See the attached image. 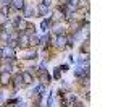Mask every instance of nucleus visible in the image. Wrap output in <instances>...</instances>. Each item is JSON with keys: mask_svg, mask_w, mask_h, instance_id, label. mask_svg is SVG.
Segmentation results:
<instances>
[{"mask_svg": "<svg viewBox=\"0 0 121 107\" xmlns=\"http://www.w3.org/2000/svg\"><path fill=\"white\" fill-rule=\"evenodd\" d=\"M47 70V62H42L40 63V71H45Z\"/></svg>", "mask_w": 121, "mask_h": 107, "instance_id": "obj_20", "label": "nucleus"}, {"mask_svg": "<svg viewBox=\"0 0 121 107\" xmlns=\"http://www.w3.org/2000/svg\"><path fill=\"white\" fill-rule=\"evenodd\" d=\"M13 84H15V89H19V88L24 86V81H23V76H21V73L15 76V81H13Z\"/></svg>", "mask_w": 121, "mask_h": 107, "instance_id": "obj_8", "label": "nucleus"}, {"mask_svg": "<svg viewBox=\"0 0 121 107\" xmlns=\"http://www.w3.org/2000/svg\"><path fill=\"white\" fill-rule=\"evenodd\" d=\"M0 83L3 84V86H7L11 83V75H10V71H2L0 73Z\"/></svg>", "mask_w": 121, "mask_h": 107, "instance_id": "obj_2", "label": "nucleus"}, {"mask_svg": "<svg viewBox=\"0 0 121 107\" xmlns=\"http://www.w3.org/2000/svg\"><path fill=\"white\" fill-rule=\"evenodd\" d=\"M48 26H50V21H48V19H42V23H40V29H42V31H47Z\"/></svg>", "mask_w": 121, "mask_h": 107, "instance_id": "obj_13", "label": "nucleus"}, {"mask_svg": "<svg viewBox=\"0 0 121 107\" xmlns=\"http://www.w3.org/2000/svg\"><path fill=\"white\" fill-rule=\"evenodd\" d=\"M36 55H37L36 52H34V54H28V55H26V58H36Z\"/></svg>", "mask_w": 121, "mask_h": 107, "instance_id": "obj_22", "label": "nucleus"}, {"mask_svg": "<svg viewBox=\"0 0 121 107\" xmlns=\"http://www.w3.org/2000/svg\"><path fill=\"white\" fill-rule=\"evenodd\" d=\"M24 5H26L24 0H11V7H13L15 10H23Z\"/></svg>", "mask_w": 121, "mask_h": 107, "instance_id": "obj_7", "label": "nucleus"}, {"mask_svg": "<svg viewBox=\"0 0 121 107\" xmlns=\"http://www.w3.org/2000/svg\"><path fill=\"white\" fill-rule=\"evenodd\" d=\"M29 36H31V34H28V33H23V34L19 36V39H16V41H18V46H19L21 49L29 47Z\"/></svg>", "mask_w": 121, "mask_h": 107, "instance_id": "obj_1", "label": "nucleus"}, {"mask_svg": "<svg viewBox=\"0 0 121 107\" xmlns=\"http://www.w3.org/2000/svg\"><path fill=\"white\" fill-rule=\"evenodd\" d=\"M45 42H48V34H47V36H44V37L40 39V42H39V44H45Z\"/></svg>", "mask_w": 121, "mask_h": 107, "instance_id": "obj_19", "label": "nucleus"}, {"mask_svg": "<svg viewBox=\"0 0 121 107\" xmlns=\"http://www.w3.org/2000/svg\"><path fill=\"white\" fill-rule=\"evenodd\" d=\"M0 13L7 16V15H8V13H10V8H8V7H7V5H5V7H2V8H0Z\"/></svg>", "mask_w": 121, "mask_h": 107, "instance_id": "obj_17", "label": "nucleus"}, {"mask_svg": "<svg viewBox=\"0 0 121 107\" xmlns=\"http://www.w3.org/2000/svg\"><path fill=\"white\" fill-rule=\"evenodd\" d=\"M23 11H24V18H31V16H34V10H32V7H29V5H24Z\"/></svg>", "mask_w": 121, "mask_h": 107, "instance_id": "obj_10", "label": "nucleus"}, {"mask_svg": "<svg viewBox=\"0 0 121 107\" xmlns=\"http://www.w3.org/2000/svg\"><path fill=\"white\" fill-rule=\"evenodd\" d=\"M7 42H8V47H11V49L18 47V42H16V39H8Z\"/></svg>", "mask_w": 121, "mask_h": 107, "instance_id": "obj_15", "label": "nucleus"}, {"mask_svg": "<svg viewBox=\"0 0 121 107\" xmlns=\"http://www.w3.org/2000/svg\"><path fill=\"white\" fill-rule=\"evenodd\" d=\"M66 36H63V34H60V36H56V47H60V49H65L66 47Z\"/></svg>", "mask_w": 121, "mask_h": 107, "instance_id": "obj_6", "label": "nucleus"}, {"mask_svg": "<svg viewBox=\"0 0 121 107\" xmlns=\"http://www.w3.org/2000/svg\"><path fill=\"white\" fill-rule=\"evenodd\" d=\"M53 76H55V79H60V78H61V70H60V68H55Z\"/></svg>", "mask_w": 121, "mask_h": 107, "instance_id": "obj_18", "label": "nucleus"}, {"mask_svg": "<svg viewBox=\"0 0 121 107\" xmlns=\"http://www.w3.org/2000/svg\"><path fill=\"white\" fill-rule=\"evenodd\" d=\"M2 101H3V94L0 93V102H2Z\"/></svg>", "mask_w": 121, "mask_h": 107, "instance_id": "obj_24", "label": "nucleus"}, {"mask_svg": "<svg viewBox=\"0 0 121 107\" xmlns=\"http://www.w3.org/2000/svg\"><path fill=\"white\" fill-rule=\"evenodd\" d=\"M53 33H55L56 36H60V34H63V28H61L60 24H56L55 28H53Z\"/></svg>", "mask_w": 121, "mask_h": 107, "instance_id": "obj_16", "label": "nucleus"}, {"mask_svg": "<svg viewBox=\"0 0 121 107\" xmlns=\"http://www.w3.org/2000/svg\"><path fill=\"white\" fill-rule=\"evenodd\" d=\"M39 42H40V39H39L36 34H31V36H29V46H37Z\"/></svg>", "mask_w": 121, "mask_h": 107, "instance_id": "obj_12", "label": "nucleus"}, {"mask_svg": "<svg viewBox=\"0 0 121 107\" xmlns=\"http://www.w3.org/2000/svg\"><path fill=\"white\" fill-rule=\"evenodd\" d=\"M13 24L16 26V29H18V31H23V33L26 31V28H28V23H26V19H21V18H16Z\"/></svg>", "mask_w": 121, "mask_h": 107, "instance_id": "obj_3", "label": "nucleus"}, {"mask_svg": "<svg viewBox=\"0 0 121 107\" xmlns=\"http://www.w3.org/2000/svg\"><path fill=\"white\" fill-rule=\"evenodd\" d=\"M40 78H42V79H40V81H42V83H48V81H50V75H48V73H45V71H42V73H40Z\"/></svg>", "mask_w": 121, "mask_h": 107, "instance_id": "obj_14", "label": "nucleus"}, {"mask_svg": "<svg viewBox=\"0 0 121 107\" xmlns=\"http://www.w3.org/2000/svg\"><path fill=\"white\" fill-rule=\"evenodd\" d=\"M2 57H5V58H15V50L11 47H3L2 49Z\"/></svg>", "mask_w": 121, "mask_h": 107, "instance_id": "obj_5", "label": "nucleus"}, {"mask_svg": "<svg viewBox=\"0 0 121 107\" xmlns=\"http://www.w3.org/2000/svg\"><path fill=\"white\" fill-rule=\"evenodd\" d=\"M74 75H76V78H82V76H86L87 73L84 71V68L81 67V65H78V67H76V70H74Z\"/></svg>", "mask_w": 121, "mask_h": 107, "instance_id": "obj_11", "label": "nucleus"}, {"mask_svg": "<svg viewBox=\"0 0 121 107\" xmlns=\"http://www.w3.org/2000/svg\"><path fill=\"white\" fill-rule=\"evenodd\" d=\"M37 11H39V15H40V16H47V18H50V11H48V8H47L42 2L37 5Z\"/></svg>", "mask_w": 121, "mask_h": 107, "instance_id": "obj_4", "label": "nucleus"}, {"mask_svg": "<svg viewBox=\"0 0 121 107\" xmlns=\"http://www.w3.org/2000/svg\"><path fill=\"white\" fill-rule=\"evenodd\" d=\"M0 2H3V3H8V0H0Z\"/></svg>", "mask_w": 121, "mask_h": 107, "instance_id": "obj_25", "label": "nucleus"}, {"mask_svg": "<svg viewBox=\"0 0 121 107\" xmlns=\"http://www.w3.org/2000/svg\"><path fill=\"white\" fill-rule=\"evenodd\" d=\"M68 68H69V67H68V65H66V63H65V65H61V70H63V71H66V70H68Z\"/></svg>", "mask_w": 121, "mask_h": 107, "instance_id": "obj_23", "label": "nucleus"}, {"mask_svg": "<svg viewBox=\"0 0 121 107\" xmlns=\"http://www.w3.org/2000/svg\"><path fill=\"white\" fill-rule=\"evenodd\" d=\"M42 3H44L47 8H48V7H50V3H52V0H42Z\"/></svg>", "mask_w": 121, "mask_h": 107, "instance_id": "obj_21", "label": "nucleus"}, {"mask_svg": "<svg viewBox=\"0 0 121 107\" xmlns=\"http://www.w3.org/2000/svg\"><path fill=\"white\" fill-rule=\"evenodd\" d=\"M21 76H23L24 84H31V83H32V75H31L29 71H23V73H21Z\"/></svg>", "mask_w": 121, "mask_h": 107, "instance_id": "obj_9", "label": "nucleus"}]
</instances>
